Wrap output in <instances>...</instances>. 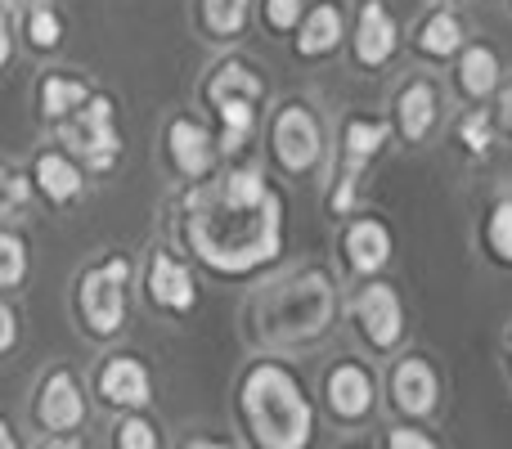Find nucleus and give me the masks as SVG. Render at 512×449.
I'll use <instances>...</instances> for the list:
<instances>
[{
  "mask_svg": "<svg viewBox=\"0 0 512 449\" xmlns=\"http://www.w3.org/2000/svg\"><path fill=\"white\" fill-rule=\"evenodd\" d=\"M180 238L221 279H248L283 256V198L256 167H230L221 180H198L180 198Z\"/></svg>",
  "mask_w": 512,
  "mask_h": 449,
  "instance_id": "nucleus-1",
  "label": "nucleus"
},
{
  "mask_svg": "<svg viewBox=\"0 0 512 449\" xmlns=\"http://www.w3.org/2000/svg\"><path fill=\"white\" fill-rule=\"evenodd\" d=\"M337 315V288L333 274L324 265H301L288 279L270 283L256 297L252 319H256V337L274 351H292V346H310L333 328Z\"/></svg>",
  "mask_w": 512,
  "mask_h": 449,
  "instance_id": "nucleus-2",
  "label": "nucleus"
},
{
  "mask_svg": "<svg viewBox=\"0 0 512 449\" xmlns=\"http://www.w3.org/2000/svg\"><path fill=\"white\" fill-rule=\"evenodd\" d=\"M239 409L261 449H310L315 441V405L297 373L279 360H256L243 373Z\"/></svg>",
  "mask_w": 512,
  "mask_h": 449,
  "instance_id": "nucleus-3",
  "label": "nucleus"
},
{
  "mask_svg": "<svg viewBox=\"0 0 512 449\" xmlns=\"http://www.w3.org/2000/svg\"><path fill=\"white\" fill-rule=\"evenodd\" d=\"M126 288H131V256H108V261L90 265L77 279V315L86 337H108L122 333L126 324Z\"/></svg>",
  "mask_w": 512,
  "mask_h": 449,
  "instance_id": "nucleus-4",
  "label": "nucleus"
},
{
  "mask_svg": "<svg viewBox=\"0 0 512 449\" xmlns=\"http://www.w3.org/2000/svg\"><path fill=\"white\" fill-rule=\"evenodd\" d=\"M63 144L90 167V176H108L122 158V131H117V104L104 90H90V99L59 126Z\"/></svg>",
  "mask_w": 512,
  "mask_h": 449,
  "instance_id": "nucleus-5",
  "label": "nucleus"
},
{
  "mask_svg": "<svg viewBox=\"0 0 512 449\" xmlns=\"http://www.w3.org/2000/svg\"><path fill=\"white\" fill-rule=\"evenodd\" d=\"M387 135L391 126L382 117H346L342 126V158H337V176H333V189H328V212L333 216H351L355 203H360V180L369 171V162L387 149Z\"/></svg>",
  "mask_w": 512,
  "mask_h": 449,
  "instance_id": "nucleus-6",
  "label": "nucleus"
},
{
  "mask_svg": "<svg viewBox=\"0 0 512 449\" xmlns=\"http://www.w3.org/2000/svg\"><path fill=\"white\" fill-rule=\"evenodd\" d=\"M270 153L288 176H306V171H315L319 158H324V126H319L315 108L301 104V99L283 104L270 122Z\"/></svg>",
  "mask_w": 512,
  "mask_h": 449,
  "instance_id": "nucleus-7",
  "label": "nucleus"
},
{
  "mask_svg": "<svg viewBox=\"0 0 512 449\" xmlns=\"http://www.w3.org/2000/svg\"><path fill=\"white\" fill-rule=\"evenodd\" d=\"M351 315L360 324L364 342L373 351H396L400 337H405V306H400V292L382 279H369L351 301Z\"/></svg>",
  "mask_w": 512,
  "mask_h": 449,
  "instance_id": "nucleus-8",
  "label": "nucleus"
},
{
  "mask_svg": "<svg viewBox=\"0 0 512 449\" xmlns=\"http://www.w3.org/2000/svg\"><path fill=\"white\" fill-rule=\"evenodd\" d=\"M400 50V23L391 14L387 0H360L355 14V32H351V59L360 68H387Z\"/></svg>",
  "mask_w": 512,
  "mask_h": 449,
  "instance_id": "nucleus-9",
  "label": "nucleus"
},
{
  "mask_svg": "<svg viewBox=\"0 0 512 449\" xmlns=\"http://www.w3.org/2000/svg\"><path fill=\"white\" fill-rule=\"evenodd\" d=\"M167 158H171V167H176V176H185L189 185H198V180H212L221 149H216V135L207 131L203 122H194V117H171L167 122Z\"/></svg>",
  "mask_w": 512,
  "mask_h": 449,
  "instance_id": "nucleus-10",
  "label": "nucleus"
},
{
  "mask_svg": "<svg viewBox=\"0 0 512 449\" xmlns=\"http://www.w3.org/2000/svg\"><path fill=\"white\" fill-rule=\"evenodd\" d=\"M144 288H149L153 306L167 310V315H189V310L198 306V279L167 247H158V252L149 256V279H144Z\"/></svg>",
  "mask_w": 512,
  "mask_h": 449,
  "instance_id": "nucleus-11",
  "label": "nucleus"
},
{
  "mask_svg": "<svg viewBox=\"0 0 512 449\" xmlns=\"http://www.w3.org/2000/svg\"><path fill=\"white\" fill-rule=\"evenodd\" d=\"M373 396H378V387H373V373L364 369V364L342 360L328 369L324 400H328V414H333L337 423H360V418H369Z\"/></svg>",
  "mask_w": 512,
  "mask_h": 449,
  "instance_id": "nucleus-12",
  "label": "nucleus"
},
{
  "mask_svg": "<svg viewBox=\"0 0 512 449\" xmlns=\"http://www.w3.org/2000/svg\"><path fill=\"white\" fill-rule=\"evenodd\" d=\"M391 252H396V238H391V225L382 216H355L342 229V256L351 265V274L373 279L378 270H387Z\"/></svg>",
  "mask_w": 512,
  "mask_h": 449,
  "instance_id": "nucleus-13",
  "label": "nucleus"
},
{
  "mask_svg": "<svg viewBox=\"0 0 512 449\" xmlns=\"http://www.w3.org/2000/svg\"><path fill=\"white\" fill-rule=\"evenodd\" d=\"M436 122H441V90H436V81H427V77L405 81L396 95V108H391L396 135L405 144H423L436 131Z\"/></svg>",
  "mask_w": 512,
  "mask_h": 449,
  "instance_id": "nucleus-14",
  "label": "nucleus"
},
{
  "mask_svg": "<svg viewBox=\"0 0 512 449\" xmlns=\"http://www.w3.org/2000/svg\"><path fill=\"white\" fill-rule=\"evenodd\" d=\"M95 391H99V400L113 409H144L153 396L149 364H144L140 355H108L104 369H99Z\"/></svg>",
  "mask_w": 512,
  "mask_h": 449,
  "instance_id": "nucleus-15",
  "label": "nucleus"
},
{
  "mask_svg": "<svg viewBox=\"0 0 512 449\" xmlns=\"http://www.w3.org/2000/svg\"><path fill=\"white\" fill-rule=\"evenodd\" d=\"M391 405L400 409L405 418H427L441 400V378L436 369L423 360V355H405V360L391 369Z\"/></svg>",
  "mask_w": 512,
  "mask_h": 449,
  "instance_id": "nucleus-16",
  "label": "nucleus"
},
{
  "mask_svg": "<svg viewBox=\"0 0 512 449\" xmlns=\"http://www.w3.org/2000/svg\"><path fill=\"white\" fill-rule=\"evenodd\" d=\"M36 418L45 432H77L86 423V396L68 369H54L36 391Z\"/></svg>",
  "mask_w": 512,
  "mask_h": 449,
  "instance_id": "nucleus-17",
  "label": "nucleus"
},
{
  "mask_svg": "<svg viewBox=\"0 0 512 449\" xmlns=\"http://www.w3.org/2000/svg\"><path fill=\"white\" fill-rule=\"evenodd\" d=\"M27 176H32L36 194L54 207H72L81 198V189H86V171L77 167V158H72L68 149H41L32 158Z\"/></svg>",
  "mask_w": 512,
  "mask_h": 449,
  "instance_id": "nucleus-18",
  "label": "nucleus"
},
{
  "mask_svg": "<svg viewBox=\"0 0 512 449\" xmlns=\"http://www.w3.org/2000/svg\"><path fill=\"white\" fill-rule=\"evenodd\" d=\"M342 36H346L342 5L319 0V5L306 9V18H301L297 32H292V50H297V59H328V54H337Z\"/></svg>",
  "mask_w": 512,
  "mask_h": 449,
  "instance_id": "nucleus-19",
  "label": "nucleus"
},
{
  "mask_svg": "<svg viewBox=\"0 0 512 449\" xmlns=\"http://www.w3.org/2000/svg\"><path fill=\"white\" fill-rule=\"evenodd\" d=\"M468 45V32H463V18L454 9H432V14L418 23L414 32V50L432 63H450L459 59V50Z\"/></svg>",
  "mask_w": 512,
  "mask_h": 449,
  "instance_id": "nucleus-20",
  "label": "nucleus"
},
{
  "mask_svg": "<svg viewBox=\"0 0 512 449\" xmlns=\"http://www.w3.org/2000/svg\"><path fill=\"white\" fill-rule=\"evenodd\" d=\"M86 99H90V81L68 77V72H45L36 81V108H41V117L50 126H63Z\"/></svg>",
  "mask_w": 512,
  "mask_h": 449,
  "instance_id": "nucleus-21",
  "label": "nucleus"
},
{
  "mask_svg": "<svg viewBox=\"0 0 512 449\" xmlns=\"http://www.w3.org/2000/svg\"><path fill=\"white\" fill-rule=\"evenodd\" d=\"M459 90L468 99H490L499 90V81H504V63H499V54L490 50V45H463L459 50Z\"/></svg>",
  "mask_w": 512,
  "mask_h": 449,
  "instance_id": "nucleus-22",
  "label": "nucleus"
},
{
  "mask_svg": "<svg viewBox=\"0 0 512 449\" xmlns=\"http://www.w3.org/2000/svg\"><path fill=\"white\" fill-rule=\"evenodd\" d=\"M203 99L207 104H221V99H265V81L256 77L252 63L243 59H221L212 68V77L203 81Z\"/></svg>",
  "mask_w": 512,
  "mask_h": 449,
  "instance_id": "nucleus-23",
  "label": "nucleus"
},
{
  "mask_svg": "<svg viewBox=\"0 0 512 449\" xmlns=\"http://www.w3.org/2000/svg\"><path fill=\"white\" fill-rule=\"evenodd\" d=\"M212 108H216V122H221L216 149L234 158L256 131V99H221V104H212Z\"/></svg>",
  "mask_w": 512,
  "mask_h": 449,
  "instance_id": "nucleus-24",
  "label": "nucleus"
},
{
  "mask_svg": "<svg viewBox=\"0 0 512 449\" xmlns=\"http://www.w3.org/2000/svg\"><path fill=\"white\" fill-rule=\"evenodd\" d=\"M252 14V0H198V23L212 41H234L243 36Z\"/></svg>",
  "mask_w": 512,
  "mask_h": 449,
  "instance_id": "nucleus-25",
  "label": "nucleus"
},
{
  "mask_svg": "<svg viewBox=\"0 0 512 449\" xmlns=\"http://www.w3.org/2000/svg\"><path fill=\"white\" fill-rule=\"evenodd\" d=\"M23 36H27V45H32V50H41V54L59 50V45H63L59 9H54V5H32V9H27V18H23Z\"/></svg>",
  "mask_w": 512,
  "mask_h": 449,
  "instance_id": "nucleus-26",
  "label": "nucleus"
},
{
  "mask_svg": "<svg viewBox=\"0 0 512 449\" xmlns=\"http://www.w3.org/2000/svg\"><path fill=\"white\" fill-rule=\"evenodd\" d=\"M481 238H486V252L495 256L499 265H512V198H499V203L490 207Z\"/></svg>",
  "mask_w": 512,
  "mask_h": 449,
  "instance_id": "nucleus-27",
  "label": "nucleus"
},
{
  "mask_svg": "<svg viewBox=\"0 0 512 449\" xmlns=\"http://www.w3.org/2000/svg\"><path fill=\"white\" fill-rule=\"evenodd\" d=\"M454 135H459V144L472 153V158H486V153L495 149V117H490L486 108H472V113L459 117Z\"/></svg>",
  "mask_w": 512,
  "mask_h": 449,
  "instance_id": "nucleus-28",
  "label": "nucleus"
},
{
  "mask_svg": "<svg viewBox=\"0 0 512 449\" xmlns=\"http://www.w3.org/2000/svg\"><path fill=\"white\" fill-rule=\"evenodd\" d=\"M27 238L14 234V229L0 225V292L5 288H18L27 279Z\"/></svg>",
  "mask_w": 512,
  "mask_h": 449,
  "instance_id": "nucleus-29",
  "label": "nucleus"
},
{
  "mask_svg": "<svg viewBox=\"0 0 512 449\" xmlns=\"http://www.w3.org/2000/svg\"><path fill=\"white\" fill-rule=\"evenodd\" d=\"M32 176L18 167H9V162H0V221H9L14 212H23L27 203H32Z\"/></svg>",
  "mask_w": 512,
  "mask_h": 449,
  "instance_id": "nucleus-30",
  "label": "nucleus"
},
{
  "mask_svg": "<svg viewBox=\"0 0 512 449\" xmlns=\"http://www.w3.org/2000/svg\"><path fill=\"white\" fill-rule=\"evenodd\" d=\"M261 18L270 32H297V23L306 18V0H261Z\"/></svg>",
  "mask_w": 512,
  "mask_h": 449,
  "instance_id": "nucleus-31",
  "label": "nucleus"
},
{
  "mask_svg": "<svg viewBox=\"0 0 512 449\" xmlns=\"http://www.w3.org/2000/svg\"><path fill=\"white\" fill-rule=\"evenodd\" d=\"M113 445H117V449H158V432H153L149 418L131 414V418H122V423H117Z\"/></svg>",
  "mask_w": 512,
  "mask_h": 449,
  "instance_id": "nucleus-32",
  "label": "nucleus"
},
{
  "mask_svg": "<svg viewBox=\"0 0 512 449\" xmlns=\"http://www.w3.org/2000/svg\"><path fill=\"white\" fill-rule=\"evenodd\" d=\"M387 449H441L427 432H414V427H396L387 436Z\"/></svg>",
  "mask_w": 512,
  "mask_h": 449,
  "instance_id": "nucleus-33",
  "label": "nucleus"
},
{
  "mask_svg": "<svg viewBox=\"0 0 512 449\" xmlns=\"http://www.w3.org/2000/svg\"><path fill=\"white\" fill-rule=\"evenodd\" d=\"M14 342H18V315L0 301V355L14 351Z\"/></svg>",
  "mask_w": 512,
  "mask_h": 449,
  "instance_id": "nucleus-34",
  "label": "nucleus"
},
{
  "mask_svg": "<svg viewBox=\"0 0 512 449\" xmlns=\"http://www.w3.org/2000/svg\"><path fill=\"white\" fill-rule=\"evenodd\" d=\"M495 95H499V104H495V122L512 135V81H508V86H499Z\"/></svg>",
  "mask_w": 512,
  "mask_h": 449,
  "instance_id": "nucleus-35",
  "label": "nucleus"
},
{
  "mask_svg": "<svg viewBox=\"0 0 512 449\" xmlns=\"http://www.w3.org/2000/svg\"><path fill=\"white\" fill-rule=\"evenodd\" d=\"M9 59H14V32H9V18L0 9V72L9 68Z\"/></svg>",
  "mask_w": 512,
  "mask_h": 449,
  "instance_id": "nucleus-36",
  "label": "nucleus"
},
{
  "mask_svg": "<svg viewBox=\"0 0 512 449\" xmlns=\"http://www.w3.org/2000/svg\"><path fill=\"white\" fill-rule=\"evenodd\" d=\"M0 449H18V441H14V432H9L5 418H0Z\"/></svg>",
  "mask_w": 512,
  "mask_h": 449,
  "instance_id": "nucleus-37",
  "label": "nucleus"
},
{
  "mask_svg": "<svg viewBox=\"0 0 512 449\" xmlns=\"http://www.w3.org/2000/svg\"><path fill=\"white\" fill-rule=\"evenodd\" d=\"M45 449H81V441H72V436H54Z\"/></svg>",
  "mask_w": 512,
  "mask_h": 449,
  "instance_id": "nucleus-38",
  "label": "nucleus"
},
{
  "mask_svg": "<svg viewBox=\"0 0 512 449\" xmlns=\"http://www.w3.org/2000/svg\"><path fill=\"white\" fill-rule=\"evenodd\" d=\"M185 449H230V445H225V441H189Z\"/></svg>",
  "mask_w": 512,
  "mask_h": 449,
  "instance_id": "nucleus-39",
  "label": "nucleus"
},
{
  "mask_svg": "<svg viewBox=\"0 0 512 449\" xmlns=\"http://www.w3.org/2000/svg\"><path fill=\"white\" fill-rule=\"evenodd\" d=\"M9 5H14V0H0V9H9Z\"/></svg>",
  "mask_w": 512,
  "mask_h": 449,
  "instance_id": "nucleus-40",
  "label": "nucleus"
}]
</instances>
